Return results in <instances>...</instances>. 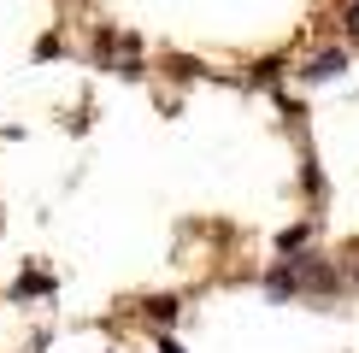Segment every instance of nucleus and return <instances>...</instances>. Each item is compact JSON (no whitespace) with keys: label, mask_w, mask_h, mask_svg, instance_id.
Instances as JSON below:
<instances>
[{"label":"nucleus","mask_w":359,"mask_h":353,"mask_svg":"<svg viewBox=\"0 0 359 353\" xmlns=\"http://www.w3.org/2000/svg\"><path fill=\"white\" fill-rule=\"evenodd\" d=\"M341 65H348V59H341L336 48H330V53H312V59H306V77H312V83H330V77H341Z\"/></svg>","instance_id":"f257e3e1"},{"label":"nucleus","mask_w":359,"mask_h":353,"mask_svg":"<svg viewBox=\"0 0 359 353\" xmlns=\"http://www.w3.org/2000/svg\"><path fill=\"white\" fill-rule=\"evenodd\" d=\"M177 306H183L177 294H159V300H147V312H154V318H177Z\"/></svg>","instance_id":"f03ea898"},{"label":"nucleus","mask_w":359,"mask_h":353,"mask_svg":"<svg viewBox=\"0 0 359 353\" xmlns=\"http://www.w3.org/2000/svg\"><path fill=\"white\" fill-rule=\"evenodd\" d=\"M159 353H183V342H171V335H165V342H159Z\"/></svg>","instance_id":"7ed1b4c3"}]
</instances>
